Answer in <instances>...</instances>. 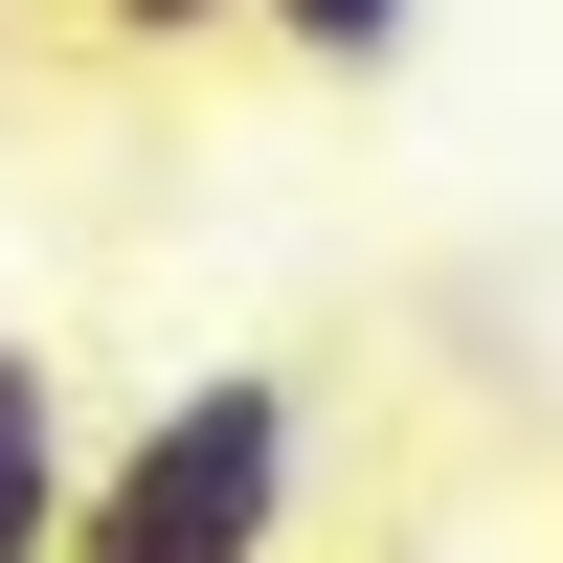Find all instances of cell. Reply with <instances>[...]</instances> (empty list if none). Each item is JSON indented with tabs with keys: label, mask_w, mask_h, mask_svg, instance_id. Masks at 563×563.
Returning a JSON list of instances; mask_svg holds the SVG:
<instances>
[{
	"label": "cell",
	"mask_w": 563,
	"mask_h": 563,
	"mask_svg": "<svg viewBox=\"0 0 563 563\" xmlns=\"http://www.w3.org/2000/svg\"><path fill=\"white\" fill-rule=\"evenodd\" d=\"M68 45H113V68H180V45H249V0H68Z\"/></svg>",
	"instance_id": "277c9868"
},
{
	"label": "cell",
	"mask_w": 563,
	"mask_h": 563,
	"mask_svg": "<svg viewBox=\"0 0 563 563\" xmlns=\"http://www.w3.org/2000/svg\"><path fill=\"white\" fill-rule=\"evenodd\" d=\"M316 519V384L294 361H180L68 496V563H294Z\"/></svg>",
	"instance_id": "6da1fadb"
},
{
	"label": "cell",
	"mask_w": 563,
	"mask_h": 563,
	"mask_svg": "<svg viewBox=\"0 0 563 563\" xmlns=\"http://www.w3.org/2000/svg\"><path fill=\"white\" fill-rule=\"evenodd\" d=\"M90 429H68V339H0V563H68Z\"/></svg>",
	"instance_id": "7a4b0ae2"
},
{
	"label": "cell",
	"mask_w": 563,
	"mask_h": 563,
	"mask_svg": "<svg viewBox=\"0 0 563 563\" xmlns=\"http://www.w3.org/2000/svg\"><path fill=\"white\" fill-rule=\"evenodd\" d=\"M406 23H429V0H249V45H294L316 90H384V68H406Z\"/></svg>",
	"instance_id": "3957f363"
}]
</instances>
